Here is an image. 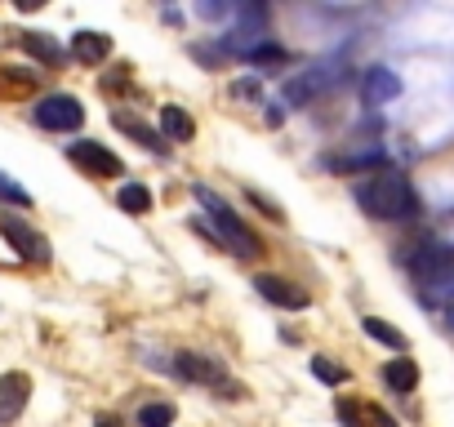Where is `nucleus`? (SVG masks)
I'll list each match as a JSON object with an SVG mask.
<instances>
[{
    "mask_svg": "<svg viewBox=\"0 0 454 427\" xmlns=\"http://www.w3.org/2000/svg\"><path fill=\"white\" fill-rule=\"evenodd\" d=\"M356 205L370 214V219H379V223H410V219H419V196H414L410 178L396 174V169H379V174L361 178L356 182Z\"/></svg>",
    "mask_w": 454,
    "mask_h": 427,
    "instance_id": "f257e3e1",
    "label": "nucleus"
},
{
    "mask_svg": "<svg viewBox=\"0 0 454 427\" xmlns=\"http://www.w3.org/2000/svg\"><path fill=\"white\" fill-rule=\"evenodd\" d=\"M192 196H196V200H200V209L209 214V223H214V241H218V245H227L237 259H259V254H263V241L246 228V219H241V214H237L232 205H227L214 187L196 182V187H192Z\"/></svg>",
    "mask_w": 454,
    "mask_h": 427,
    "instance_id": "f03ea898",
    "label": "nucleus"
},
{
    "mask_svg": "<svg viewBox=\"0 0 454 427\" xmlns=\"http://www.w3.org/2000/svg\"><path fill=\"white\" fill-rule=\"evenodd\" d=\"M32 120L50 134H72L85 125V107L76 94H45L36 107H32Z\"/></svg>",
    "mask_w": 454,
    "mask_h": 427,
    "instance_id": "7ed1b4c3",
    "label": "nucleus"
},
{
    "mask_svg": "<svg viewBox=\"0 0 454 427\" xmlns=\"http://www.w3.org/2000/svg\"><path fill=\"white\" fill-rule=\"evenodd\" d=\"M174 374L187 383H205V387H223V396H241V383L227 378L218 356H200V352H178L174 356Z\"/></svg>",
    "mask_w": 454,
    "mask_h": 427,
    "instance_id": "20e7f679",
    "label": "nucleus"
},
{
    "mask_svg": "<svg viewBox=\"0 0 454 427\" xmlns=\"http://www.w3.org/2000/svg\"><path fill=\"white\" fill-rule=\"evenodd\" d=\"M67 160L81 165L90 178H121L125 174V160L116 151H107V143H94V138H81V143H67Z\"/></svg>",
    "mask_w": 454,
    "mask_h": 427,
    "instance_id": "39448f33",
    "label": "nucleus"
},
{
    "mask_svg": "<svg viewBox=\"0 0 454 427\" xmlns=\"http://www.w3.org/2000/svg\"><path fill=\"white\" fill-rule=\"evenodd\" d=\"M0 232H5L10 250H19V259H27V263H36V268L50 263V241H45L36 228H27L23 219H14V214H0Z\"/></svg>",
    "mask_w": 454,
    "mask_h": 427,
    "instance_id": "423d86ee",
    "label": "nucleus"
},
{
    "mask_svg": "<svg viewBox=\"0 0 454 427\" xmlns=\"http://www.w3.org/2000/svg\"><path fill=\"white\" fill-rule=\"evenodd\" d=\"M27 400H32V378H27L23 369L0 374V423H14V418H23Z\"/></svg>",
    "mask_w": 454,
    "mask_h": 427,
    "instance_id": "0eeeda50",
    "label": "nucleus"
},
{
    "mask_svg": "<svg viewBox=\"0 0 454 427\" xmlns=\"http://www.w3.org/2000/svg\"><path fill=\"white\" fill-rule=\"evenodd\" d=\"M254 290L268 299V303H277V307H290V312H303L312 299H308V290H299L294 281H286V276H272V272H263V276H254Z\"/></svg>",
    "mask_w": 454,
    "mask_h": 427,
    "instance_id": "6e6552de",
    "label": "nucleus"
},
{
    "mask_svg": "<svg viewBox=\"0 0 454 427\" xmlns=\"http://www.w3.org/2000/svg\"><path fill=\"white\" fill-rule=\"evenodd\" d=\"M361 94H365V103H392L396 94H401V76L392 72V67H370L365 76H361Z\"/></svg>",
    "mask_w": 454,
    "mask_h": 427,
    "instance_id": "1a4fd4ad",
    "label": "nucleus"
},
{
    "mask_svg": "<svg viewBox=\"0 0 454 427\" xmlns=\"http://www.w3.org/2000/svg\"><path fill=\"white\" fill-rule=\"evenodd\" d=\"M112 120H116V129H121V134H129L138 147H147V151H156V156H169V143H165V138H160V134H156L147 120H138L134 112H116Z\"/></svg>",
    "mask_w": 454,
    "mask_h": 427,
    "instance_id": "9d476101",
    "label": "nucleus"
},
{
    "mask_svg": "<svg viewBox=\"0 0 454 427\" xmlns=\"http://www.w3.org/2000/svg\"><path fill=\"white\" fill-rule=\"evenodd\" d=\"M107 54H112V36H103V32H76L72 36V58L76 63L98 67V63H107Z\"/></svg>",
    "mask_w": 454,
    "mask_h": 427,
    "instance_id": "9b49d317",
    "label": "nucleus"
},
{
    "mask_svg": "<svg viewBox=\"0 0 454 427\" xmlns=\"http://www.w3.org/2000/svg\"><path fill=\"white\" fill-rule=\"evenodd\" d=\"M160 138H165V143H192V138H196V120H192L178 103H165V107H160Z\"/></svg>",
    "mask_w": 454,
    "mask_h": 427,
    "instance_id": "f8f14e48",
    "label": "nucleus"
},
{
    "mask_svg": "<svg viewBox=\"0 0 454 427\" xmlns=\"http://www.w3.org/2000/svg\"><path fill=\"white\" fill-rule=\"evenodd\" d=\"M383 383H387L392 392H401V396H410V392L419 387V365H414L410 356H392V361L383 365Z\"/></svg>",
    "mask_w": 454,
    "mask_h": 427,
    "instance_id": "ddd939ff",
    "label": "nucleus"
},
{
    "mask_svg": "<svg viewBox=\"0 0 454 427\" xmlns=\"http://www.w3.org/2000/svg\"><path fill=\"white\" fill-rule=\"evenodd\" d=\"M387 156L383 147H365V151H352V156H330L325 169H339V174H356V169H379Z\"/></svg>",
    "mask_w": 454,
    "mask_h": 427,
    "instance_id": "4468645a",
    "label": "nucleus"
},
{
    "mask_svg": "<svg viewBox=\"0 0 454 427\" xmlns=\"http://www.w3.org/2000/svg\"><path fill=\"white\" fill-rule=\"evenodd\" d=\"M361 325H365V334H370L374 343H383V347H392V352H405V347H410V343H405V334H401V330H392V325H387V321H379V316H365Z\"/></svg>",
    "mask_w": 454,
    "mask_h": 427,
    "instance_id": "2eb2a0df",
    "label": "nucleus"
},
{
    "mask_svg": "<svg viewBox=\"0 0 454 427\" xmlns=\"http://www.w3.org/2000/svg\"><path fill=\"white\" fill-rule=\"evenodd\" d=\"M134 423L138 427H174V405L169 400H147V405H138Z\"/></svg>",
    "mask_w": 454,
    "mask_h": 427,
    "instance_id": "dca6fc26",
    "label": "nucleus"
},
{
    "mask_svg": "<svg viewBox=\"0 0 454 427\" xmlns=\"http://www.w3.org/2000/svg\"><path fill=\"white\" fill-rule=\"evenodd\" d=\"M116 205H121L125 214H147V209H152V191H147L143 182H125V187L116 191Z\"/></svg>",
    "mask_w": 454,
    "mask_h": 427,
    "instance_id": "f3484780",
    "label": "nucleus"
},
{
    "mask_svg": "<svg viewBox=\"0 0 454 427\" xmlns=\"http://www.w3.org/2000/svg\"><path fill=\"white\" fill-rule=\"evenodd\" d=\"M23 50H27V54H36V58H41V63H50V67L63 58V50H59L45 32H27V36H23Z\"/></svg>",
    "mask_w": 454,
    "mask_h": 427,
    "instance_id": "a211bd4d",
    "label": "nucleus"
},
{
    "mask_svg": "<svg viewBox=\"0 0 454 427\" xmlns=\"http://www.w3.org/2000/svg\"><path fill=\"white\" fill-rule=\"evenodd\" d=\"M312 374H317L321 383H330V387H343V383L352 378V374H348L343 365H334L330 356H312Z\"/></svg>",
    "mask_w": 454,
    "mask_h": 427,
    "instance_id": "6ab92c4d",
    "label": "nucleus"
},
{
    "mask_svg": "<svg viewBox=\"0 0 454 427\" xmlns=\"http://www.w3.org/2000/svg\"><path fill=\"white\" fill-rule=\"evenodd\" d=\"M0 200H5V205H19V209H32V205H36L32 191H23L10 174H0Z\"/></svg>",
    "mask_w": 454,
    "mask_h": 427,
    "instance_id": "aec40b11",
    "label": "nucleus"
},
{
    "mask_svg": "<svg viewBox=\"0 0 454 427\" xmlns=\"http://www.w3.org/2000/svg\"><path fill=\"white\" fill-rule=\"evenodd\" d=\"M250 63H254V67H272V63H290V54H286L281 45H268V41H263V45L250 54Z\"/></svg>",
    "mask_w": 454,
    "mask_h": 427,
    "instance_id": "412c9836",
    "label": "nucleus"
},
{
    "mask_svg": "<svg viewBox=\"0 0 454 427\" xmlns=\"http://www.w3.org/2000/svg\"><path fill=\"white\" fill-rule=\"evenodd\" d=\"M246 196H250V205L263 214V219H272V223H281V219H286V214H281V205H272L263 191H246Z\"/></svg>",
    "mask_w": 454,
    "mask_h": 427,
    "instance_id": "4be33fe9",
    "label": "nucleus"
},
{
    "mask_svg": "<svg viewBox=\"0 0 454 427\" xmlns=\"http://www.w3.org/2000/svg\"><path fill=\"white\" fill-rule=\"evenodd\" d=\"M361 414H365V409H361V405H352L348 396L339 400V418H343V427H361Z\"/></svg>",
    "mask_w": 454,
    "mask_h": 427,
    "instance_id": "5701e85b",
    "label": "nucleus"
},
{
    "mask_svg": "<svg viewBox=\"0 0 454 427\" xmlns=\"http://www.w3.org/2000/svg\"><path fill=\"white\" fill-rule=\"evenodd\" d=\"M259 89H263V85H259L254 76H241V81L232 85V94H237V98H259Z\"/></svg>",
    "mask_w": 454,
    "mask_h": 427,
    "instance_id": "b1692460",
    "label": "nucleus"
},
{
    "mask_svg": "<svg viewBox=\"0 0 454 427\" xmlns=\"http://www.w3.org/2000/svg\"><path fill=\"white\" fill-rule=\"evenodd\" d=\"M365 418H370L374 427H396V418H387V414H383L379 405H365Z\"/></svg>",
    "mask_w": 454,
    "mask_h": 427,
    "instance_id": "393cba45",
    "label": "nucleus"
},
{
    "mask_svg": "<svg viewBox=\"0 0 454 427\" xmlns=\"http://www.w3.org/2000/svg\"><path fill=\"white\" fill-rule=\"evenodd\" d=\"M94 427H125V423H121V418H112V414H103V418H98Z\"/></svg>",
    "mask_w": 454,
    "mask_h": 427,
    "instance_id": "a878e982",
    "label": "nucleus"
},
{
    "mask_svg": "<svg viewBox=\"0 0 454 427\" xmlns=\"http://www.w3.org/2000/svg\"><path fill=\"white\" fill-rule=\"evenodd\" d=\"M445 321H450V330H454V307H450V312H445Z\"/></svg>",
    "mask_w": 454,
    "mask_h": 427,
    "instance_id": "bb28decb",
    "label": "nucleus"
}]
</instances>
